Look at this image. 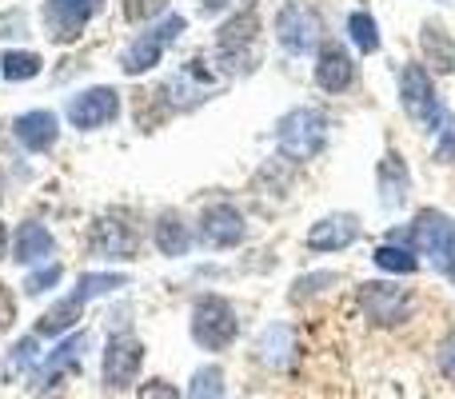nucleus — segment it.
<instances>
[{
    "instance_id": "39448f33",
    "label": "nucleus",
    "mask_w": 455,
    "mask_h": 399,
    "mask_svg": "<svg viewBox=\"0 0 455 399\" xmlns=\"http://www.w3.org/2000/svg\"><path fill=\"white\" fill-rule=\"evenodd\" d=\"M240 336V315H235L232 299L216 296V291H204L192 304V339L204 352H224V347L235 344Z\"/></svg>"
},
{
    "instance_id": "423d86ee",
    "label": "nucleus",
    "mask_w": 455,
    "mask_h": 399,
    "mask_svg": "<svg viewBox=\"0 0 455 399\" xmlns=\"http://www.w3.org/2000/svg\"><path fill=\"white\" fill-rule=\"evenodd\" d=\"M184 28H188V20H184L180 12H168L164 20L148 24V32H140V36L124 48V56H120V72H124V76H144V72H152L160 60H164L168 44L180 40Z\"/></svg>"
},
{
    "instance_id": "a878e982",
    "label": "nucleus",
    "mask_w": 455,
    "mask_h": 399,
    "mask_svg": "<svg viewBox=\"0 0 455 399\" xmlns=\"http://www.w3.org/2000/svg\"><path fill=\"white\" fill-rule=\"evenodd\" d=\"M228 392V376L220 363H204V368L192 371V384L188 392H184V399H224Z\"/></svg>"
},
{
    "instance_id": "bb28decb",
    "label": "nucleus",
    "mask_w": 455,
    "mask_h": 399,
    "mask_svg": "<svg viewBox=\"0 0 455 399\" xmlns=\"http://www.w3.org/2000/svg\"><path fill=\"white\" fill-rule=\"evenodd\" d=\"M371 259H376L384 272H392V275H416V267H419L416 251L400 248V243H379V248L371 251Z\"/></svg>"
},
{
    "instance_id": "ddd939ff",
    "label": "nucleus",
    "mask_w": 455,
    "mask_h": 399,
    "mask_svg": "<svg viewBox=\"0 0 455 399\" xmlns=\"http://www.w3.org/2000/svg\"><path fill=\"white\" fill-rule=\"evenodd\" d=\"M88 248H92L96 259H132L136 248H140V235L128 224V211H108V216L96 219Z\"/></svg>"
},
{
    "instance_id": "1a4fd4ad",
    "label": "nucleus",
    "mask_w": 455,
    "mask_h": 399,
    "mask_svg": "<svg viewBox=\"0 0 455 399\" xmlns=\"http://www.w3.org/2000/svg\"><path fill=\"white\" fill-rule=\"evenodd\" d=\"M140 368H144V344L132 331H120L108 339L100 355V379L108 392H128V387L140 384Z\"/></svg>"
},
{
    "instance_id": "dca6fc26",
    "label": "nucleus",
    "mask_w": 455,
    "mask_h": 399,
    "mask_svg": "<svg viewBox=\"0 0 455 399\" xmlns=\"http://www.w3.org/2000/svg\"><path fill=\"white\" fill-rule=\"evenodd\" d=\"M355 240H360V216H352V211H331V216L315 219L304 235L312 251H344Z\"/></svg>"
},
{
    "instance_id": "4be33fe9",
    "label": "nucleus",
    "mask_w": 455,
    "mask_h": 399,
    "mask_svg": "<svg viewBox=\"0 0 455 399\" xmlns=\"http://www.w3.org/2000/svg\"><path fill=\"white\" fill-rule=\"evenodd\" d=\"M152 243H156V251L160 256H168V259L188 256L192 232H188V224H184L180 211H160L156 224H152Z\"/></svg>"
},
{
    "instance_id": "473e14b6",
    "label": "nucleus",
    "mask_w": 455,
    "mask_h": 399,
    "mask_svg": "<svg viewBox=\"0 0 455 399\" xmlns=\"http://www.w3.org/2000/svg\"><path fill=\"white\" fill-rule=\"evenodd\" d=\"M435 363H440V371L455 384V331H451L448 339H443L440 347H435Z\"/></svg>"
},
{
    "instance_id": "f704fd0d",
    "label": "nucleus",
    "mask_w": 455,
    "mask_h": 399,
    "mask_svg": "<svg viewBox=\"0 0 455 399\" xmlns=\"http://www.w3.org/2000/svg\"><path fill=\"white\" fill-rule=\"evenodd\" d=\"M4 251H8V227H4V219H0V259H4Z\"/></svg>"
},
{
    "instance_id": "2f4dec72",
    "label": "nucleus",
    "mask_w": 455,
    "mask_h": 399,
    "mask_svg": "<svg viewBox=\"0 0 455 399\" xmlns=\"http://www.w3.org/2000/svg\"><path fill=\"white\" fill-rule=\"evenodd\" d=\"M168 0H124V16L128 20H148V16L164 12Z\"/></svg>"
},
{
    "instance_id": "aec40b11",
    "label": "nucleus",
    "mask_w": 455,
    "mask_h": 399,
    "mask_svg": "<svg viewBox=\"0 0 455 399\" xmlns=\"http://www.w3.org/2000/svg\"><path fill=\"white\" fill-rule=\"evenodd\" d=\"M56 256V240L44 224L36 219H24L12 235V259L16 264H52Z\"/></svg>"
},
{
    "instance_id": "393cba45",
    "label": "nucleus",
    "mask_w": 455,
    "mask_h": 399,
    "mask_svg": "<svg viewBox=\"0 0 455 399\" xmlns=\"http://www.w3.org/2000/svg\"><path fill=\"white\" fill-rule=\"evenodd\" d=\"M40 72H44V60H40L36 52H28V48H8V52L0 56V76L12 80V84L36 80Z\"/></svg>"
},
{
    "instance_id": "f257e3e1",
    "label": "nucleus",
    "mask_w": 455,
    "mask_h": 399,
    "mask_svg": "<svg viewBox=\"0 0 455 399\" xmlns=\"http://www.w3.org/2000/svg\"><path fill=\"white\" fill-rule=\"evenodd\" d=\"M392 243L427 256L435 272L455 283V216H448L440 208H424L408 227H395Z\"/></svg>"
},
{
    "instance_id": "f3484780",
    "label": "nucleus",
    "mask_w": 455,
    "mask_h": 399,
    "mask_svg": "<svg viewBox=\"0 0 455 399\" xmlns=\"http://www.w3.org/2000/svg\"><path fill=\"white\" fill-rule=\"evenodd\" d=\"M248 235V224H243V211L235 203H212L200 216V240L208 248H235V243Z\"/></svg>"
},
{
    "instance_id": "2eb2a0df",
    "label": "nucleus",
    "mask_w": 455,
    "mask_h": 399,
    "mask_svg": "<svg viewBox=\"0 0 455 399\" xmlns=\"http://www.w3.org/2000/svg\"><path fill=\"white\" fill-rule=\"evenodd\" d=\"M84 347H88V331L64 336L60 344L44 355V363L36 368V387H56L64 376H76L80 363H84Z\"/></svg>"
},
{
    "instance_id": "c85d7f7f",
    "label": "nucleus",
    "mask_w": 455,
    "mask_h": 399,
    "mask_svg": "<svg viewBox=\"0 0 455 399\" xmlns=\"http://www.w3.org/2000/svg\"><path fill=\"white\" fill-rule=\"evenodd\" d=\"M136 399H184V392L164 376H148L136 384Z\"/></svg>"
},
{
    "instance_id": "5701e85b",
    "label": "nucleus",
    "mask_w": 455,
    "mask_h": 399,
    "mask_svg": "<svg viewBox=\"0 0 455 399\" xmlns=\"http://www.w3.org/2000/svg\"><path fill=\"white\" fill-rule=\"evenodd\" d=\"M376 180H379V200H384V208H403L408 188H411V176H408V164H403L395 152H387V156L379 160Z\"/></svg>"
},
{
    "instance_id": "72a5a7b5",
    "label": "nucleus",
    "mask_w": 455,
    "mask_h": 399,
    "mask_svg": "<svg viewBox=\"0 0 455 399\" xmlns=\"http://www.w3.org/2000/svg\"><path fill=\"white\" fill-rule=\"evenodd\" d=\"M435 160H443V164H451V160H455V124L443 128V144L435 148Z\"/></svg>"
},
{
    "instance_id": "0eeeda50",
    "label": "nucleus",
    "mask_w": 455,
    "mask_h": 399,
    "mask_svg": "<svg viewBox=\"0 0 455 399\" xmlns=\"http://www.w3.org/2000/svg\"><path fill=\"white\" fill-rule=\"evenodd\" d=\"M256 40H259V8L243 4L240 12H232L220 28H216V64H220L224 72L248 68L243 60L256 56Z\"/></svg>"
},
{
    "instance_id": "f8f14e48",
    "label": "nucleus",
    "mask_w": 455,
    "mask_h": 399,
    "mask_svg": "<svg viewBox=\"0 0 455 399\" xmlns=\"http://www.w3.org/2000/svg\"><path fill=\"white\" fill-rule=\"evenodd\" d=\"M72 128L80 132H96V128H108L112 120L120 116V92L108 84H96V88H84L80 96H72L68 108H64Z\"/></svg>"
},
{
    "instance_id": "4468645a",
    "label": "nucleus",
    "mask_w": 455,
    "mask_h": 399,
    "mask_svg": "<svg viewBox=\"0 0 455 399\" xmlns=\"http://www.w3.org/2000/svg\"><path fill=\"white\" fill-rule=\"evenodd\" d=\"M315 84L331 96L347 92L355 84V60L339 40H323L320 52H315Z\"/></svg>"
},
{
    "instance_id": "c9c22d12",
    "label": "nucleus",
    "mask_w": 455,
    "mask_h": 399,
    "mask_svg": "<svg viewBox=\"0 0 455 399\" xmlns=\"http://www.w3.org/2000/svg\"><path fill=\"white\" fill-rule=\"evenodd\" d=\"M224 4H228V0H204V12H208V16H212V12H220V8H224Z\"/></svg>"
},
{
    "instance_id": "7c9ffc66",
    "label": "nucleus",
    "mask_w": 455,
    "mask_h": 399,
    "mask_svg": "<svg viewBox=\"0 0 455 399\" xmlns=\"http://www.w3.org/2000/svg\"><path fill=\"white\" fill-rule=\"evenodd\" d=\"M32 363H36V336L16 339L12 355H8V368H12V371H28Z\"/></svg>"
},
{
    "instance_id": "412c9836",
    "label": "nucleus",
    "mask_w": 455,
    "mask_h": 399,
    "mask_svg": "<svg viewBox=\"0 0 455 399\" xmlns=\"http://www.w3.org/2000/svg\"><path fill=\"white\" fill-rule=\"evenodd\" d=\"M419 48H424V68H435L440 76L455 72V40L440 20L419 24Z\"/></svg>"
},
{
    "instance_id": "cd10ccee",
    "label": "nucleus",
    "mask_w": 455,
    "mask_h": 399,
    "mask_svg": "<svg viewBox=\"0 0 455 399\" xmlns=\"http://www.w3.org/2000/svg\"><path fill=\"white\" fill-rule=\"evenodd\" d=\"M347 32H352V44L360 52H379V24L371 12H352L347 16Z\"/></svg>"
},
{
    "instance_id": "b1692460",
    "label": "nucleus",
    "mask_w": 455,
    "mask_h": 399,
    "mask_svg": "<svg viewBox=\"0 0 455 399\" xmlns=\"http://www.w3.org/2000/svg\"><path fill=\"white\" fill-rule=\"evenodd\" d=\"M256 352H259V360H264L272 371H283V368H288V355L296 352V347H291L288 323H267L264 336H259V344H256Z\"/></svg>"
},
{
    "instance_id": "6e6552de",
    "label": "nucleus",
    "mask_w": 455,
    "mask_h": 399,
    "mask_svg": "<svg viewBox=\"0 0 455 399\" xmlns=\"http://www.w3.org/2000/svg\"><path fill=\"white\" fill-rule=\"evenodd\" d=\"M360 312L371 328H400L411 315V291L392 280L360 283Z\"/></svg>"
},
{
    "instance_id": "e433bc0d",
    "label": "nucleus",
    "mask_w": 455,
    "mask_h": 399,
    "mask_svg": "<svg viewBox=\"0 0 455 399\" xmlns=\"http://www.w3.org/2000/svg\"><path fill=\"white\" fill-rule=\"evenodd\" d=\"M0 196H4V176H0Z\"/></svg>"
},
{
    "instance_id": "7ed1b4c3",
    "label": "nucleus",
    "mask_w": 455,
    "mask_h": 399,
    "mask_svg": "<svg viewBox=\"0 0 455 399\" xmlns=\"http://www.w3.org/2000/svg\"><path fill=\"white\" fill-rule=\"evenodd\" d=\"M275 148H280L283 160L291 164H304V160H315L323 148H328V116L320 108H299L283 112L275 120Z\"/></svg>"
},
{
    "instance_id": "f03ea898",
    "label": "nucleus",
    "mask_w": 455,
    "mask_h": 399,
    "mask_svg": "<svg viewBox=\"0 0 455 399\" xmlns=\"http://www.w3.org/2000/svg\"><path fill=\"white\" fill-rule=\"evenodd\" d=\"M124 283H128L124 272H84L76 280V288H72L68 296H60L36 320V336H64V331H72L76 328V320H80V312L88 307V299L108 296V291L124 288Z\"/></svg>"
},
{
    "instance_id": "c756f323",
    "label": "nucleus",
    "mask_w": 455,
    "mask_h": 399,
    "mask_svg": "<svg viewBox=\"0 0 455 399\" xmlns=\"http://www.w3.org/2000/svg\"><path fill=\"white\" fill-rule=\"evenodd\" d=\"M60 275H64V267L52 259V264L36 267V272H32L28 280H24V291H28V296H44L48 288H56V283H60Z\"/></svg>"
},
{
    "instance_id": "20e7f679",
    "label": "nucleus",
    "mask_w": 455,
    "mask_h": 399,
    "mask_svg": "<svg viewBox=\"0 0 455 399\" xmlns=\"http://www.w3.org/2000/svg\"><path fill=\"white\" fill-rule=\"evenodd\" d=\"M400 104L424 132H443V128H451V116H448V108H443L440 92H435V84H432V72H427L424 64H403L400 68Z\"/></svg>"
},
{
    "instance_id": "9d476101",
    "label": "nucleus",
    "mask_w": 455,
    "mask_h": 399,
    "mask_svg": "<svg viewBox=\"0 0 455 399\" xmlns=\"http://www.w3.org/2000/svg\"><path fill=\"white\" fill-rule=\"evenodd\" d=\"M100 12V0H44L40 4V20H44V36L52 44H72L84 36L88 20Z\"/></svg>"
},
{
    "instance_id": "9b49d317",
    "label": "nucleus",
    "mask_w": 455,
    "mask_h": 399,
    "mask_svg": "<svg viewBox=\"0 0 455 399\" xmlns=\"http://www.w3.org/2000/svg\"><path fill=\"white\" fill-rule=\"evenodd\" d=\"M320 36H323L320 16H315L307 4H299V0H291V4H283L280 12H275V40H280L283 52L307 56L315 44H320Z\"/></svg>"
},
{
    "instance_id": "6ab92c4d",
    "label": "nucleus",
    "mask_w": 455,
    "mask_h": 399,
    "mask_svg": "<svg viewBox=\"0 0 455 399\" xmlns=\"http://www.w3.org/2000/svg\"><path fill=\"white\" fill-rule=\"evenodd\" d=\"M12 136L20 148L28 152H48L56 140H60V116L48 108H32L24 112V116L12 120Z\"/></svg>"
},
{
    "instance_id": "a211bd4d",
    "label": "nucleus",
    "mask_w": 455,
    "mask_h": 399,
    "mask_svg": "<svg viewBox=\"0 0 455 399\" xmlns=\"http://www.w3.org/2000/svg\"><path fill=\"white\" fill-rule=\"evenodd\" d=\"M216 84H220V76H216V68H208V60H188L168 80V92H180L172 100L176 108H196L200 100H208L216 92Z\"/></svg>"
}]
</instances>
